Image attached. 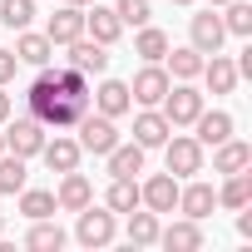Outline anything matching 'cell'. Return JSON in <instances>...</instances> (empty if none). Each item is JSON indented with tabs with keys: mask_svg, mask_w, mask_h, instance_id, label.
Here are the masks:
<instances>
[{
	"mask_svg": "<svg viewBox=\"0 0 252 252\" xmlns=\"http://www.w3.org/2000/svg\"><path fill=\"white\" fill-rule=\"evenodd\" d=\"M74 129H79V149L84 154H109L114 144H119V129H114V119L109 114H94V109H84L79 119H74Z\"/></svg>",
	"mask_w": 252,
	"mask_h": 252,
	"instance_id": "obj_1",
	"label": "cell"
},
{
	"mask_svg": "<svg viewBox=\"0 0 252 252\" xmlns=\"http://www.w3.org/2000/svg\"><path fill=\"white\" fill-rule=\"evenodd\" d=\"M158 104H163V119L173 124V129H183V124H193V119L203 114V94H198L188 79H183V84H168V94H163Z\"/></svg>",
	"mask_w": 252,
	"mask_h": 252,
	"instance_id": "obj_2",
	"label": "cell"
},
{
	"mask_svg": "<svg viewBox=\"0 0 252 252\" xmlns=\"http://www.w3.org/2000/svg\"><path fill=\"white\" fill-rule=\"evenodd\" d=\"M163 154H168V173H173V178H188V173H198V168H203V144H198V139H188V134L163 139Z\"/></svg>",
	"mask_w": 252,
	"mask_h": 252,
	"instance_id": "obj_3",
	"label": "cell"
},
{
	"mask_svg": "<svg viewBox=\"0 0 252 252\" xmlns=\"http://www.w3.org/2000/svg\"><path fill=\"white\" fill-rule=\"evenodd\" d=\"M5 149H10V154H20V158H35V154L45 149V124H40L35 114L15 119L10 129H5Z\"/></svg>",
	"mask_w": 252,
	"mask_h": 252,
	"instance_id": "obj_4",
	"label": "cell"
},
{
	"mask_svg": "<svg viewBox=\"0 0 252 252\" xmlns=\"http://www.w3.org/2000/svg\"><path fill=\"white\" fill-rule=\"evenodd\" d=\"M139 203H144L149 213H158V218L173 213V208H178V178H173V173H154V178L139 188Z\"/></svg>",
	"mask_w": 252,
	"mask_h": 252,
	"instance_id": "obj_5",
	"label": "cell"
},
{
	"mask_svg": "<svg viewBox=\"0 0 252 252\" xmlns=\"http://www.w3.org/2000/svg\"><path fill=\"white\" fill-rule=\"evenodd\" d=\"M74 237L84 242V247H104V242H114V213H104V208H79V227H74Z\"/></svg>",
	"mask_w": 252,
	"mask_h": 252,
	"instance_id": "obj_6",
	"label": "cell"
},
{
	"mask_svg": "<svg viewBox=\"0 0 252 252\" xmlns=\"http://www.w3.org/2000/svg\"><path fill=\"white\" fill-rule=\"evenodd\" d=\"M168 84H173V79H168V69H163V64L154 60V64H144V69L134 74V84H129V94H134L139 104H158V99L168 94Z\"/></svg>",
	"mask_w": 252,
	"mask_h": 252,
	"instance_id": "obj_7",
	"label": "cell"
},
{
	"mask_svg": "<svg viewBox=\"0 0 252 252\" xmlns=\"http://www.w3.org/2000/svg\"><path fill=\"white\" fill-rule=\"evenodd\" d=\"M69 64L79 69V74H104L109 69V45H99V40H69Z\"/></svg>",
	"mask_w": 252,
	"mask_h": 252,
	"instance_id": "obj_8",
	"label": "cell"
},
{
	"mask_svg": "<svg viewBox=\"0 0 252 252\" xmlns=\"http://www.w3.org/2000/svg\"><path fill=\"white\" fill-rule=\"evenodd\" d=\"M89 203H94V183H89L79 168H69V173H64V183H60V193H55V208L79 213V208H89Z\"/></svg>",
	"mask_w": 252,
	"mask_h": 252,
	"instance_id": "obj_9",
	"label": "cell"
},
{
	"mask_svg": "<svg viewBox=\"0 0 252 252\" xmlns=\"http://www.w3.org/2000/svg\"><path fill=\"white\" fill-rule=\"evenodd\" d=\"M213 208H218V188H213V183H188V188H178V213H183V218L203 222Z\"/></svg>",
	"mask_w": 252,
	"mask_h": 252,
	"instance_id": "obj_10",
	"label": "cell"
},
{
	"mask_svg": "<svg viewBox=\"0 0 252 252\" xmlns=\"http://www.w3.org/2000/svg\"><path fill=\"white\" fill-rule=\"evenodd\" d=\"M173 134V124L163 119V109H144L139 119H134V144H144V149H163V139Z\"/></svg>",
	"mask_w": 252,
	"mask_h": 252,
	"instance_id": "obj_11",
	"label": "cell"
},
{
	"mask_svg": "<svg viewBox=\"0 0 252 252\" xmlns=\"http://www.w3.org/2000/svg\"><path fill=\"white\" fill-rule=\"evenodd\" d=\"M222 40H227L222 15H213V10L193 15V50H198V55H218V50H222Z\"/></svg>",
	"mask_w": 252,
	"mask_h": 252,
	"instance_id": "obj_12",
	"label": "cell"
},
{
	"mask_svg": "<svg viewBox=\"0 0 252 252\" xmlns=\"http://www.w3.org/2000/svg\"><path fill=\"white\" fill-rule=\"evenodd\" d=\"M45 35H50V45H69V40H79V35H84V10H79V5L55 10L50 25H45Z\"/></svg>",
	"mask_w": 252,
	"mask_h": 252,
	"instance_id": "obj_13",
	"label": "cell"
},
{
	"mask_svg": "<svg viewBox=\"0 0 252 252\" xmlns=\"http://www.w3.org/2000/svg\"><path fill=\"white\" fill-rule=\"evenodd\" d=\"M193 129H198V144H203V149H218L222 139H232V114H222V109L208 114V109H203V114L193 119Z\"/></svg>",
	"mask_w": 252,
	"mask_h": 252,
	"instance_id": "obj_14",
	"label": "cell"
},
{
	"mask_svg": "<svg viewBox=\"0 0 252 252\" xmlns=\"http://www.w3.org/2000/svg\"><path fill=\"white\" fill-rule=\"evenodd\" d=\"M213 168H218V173H247V168H252V144H242V139H222L218 154H213Z\"/></svg>",
	"mask_w": 252,
	"mask_h": 252,
	"instance_id": "obj_15",
	"label": "cell"
},
{
	"mask_svg": "<svg viewBox=\"0 0 252 252\" xmlns=\"http://www.w3.org/2000/svg\"><path fill=\"white\" fill-rule=\"evenodd\" d=\"M158 242H163L168 252H193V247H203V227H198L193 218H183V222L158 227Z\"/></svg>",
	"mask_w": 252,
	"mask_h": 252,
	"instance_id": "obj_16",
	"label": "cell"
},
{
	"mask_svg": "<svg viewBox=\"0 0 252 252\" xmlns=\"http://www.w3.org/2000/svg\"><path fill=\"white\" fill-rule=\"evenodd\" d=\"M144 144H114L104 158H109V173L114 178H134V173H144Z\"/></svg>",
	"mask_w": 252,
	"mask_h": 252,
	"instance_id": "obj_17",
	"label": "cell"
},
{
	"mask_svg": "<svg viewBox=\"0 0 252 252\" xmlns=\"http://www.w3.org/2000/svg\"><path fill=\"white\" fill-rule=\"evenodd\" d=\"M129 104H134V94H129V84H124V79H104V84H99V94H94V109H99V114H109V119L129 114Z\"/></svg>",
	"mask_w": 252,
	"mask_h": 252,
	"instance_id": "obj_18",
	"label": "cell"
},
{
	"mask_svg": "<svg viewBox=\"0 0 252 252\" xmlns=\"http://www.w3.org/2000/svg\"><path fill=\"white\" fill-rule=\"evenodd\" d=\"M119 30H124V25H119V15H114L109 5H94V10H84V35H89V40H99V45H114V40H119Z\"/></svg>",
	"mask_w": 252,
	"mask_h": 252,
	"instance_id": "obj_19",
	"label": "cell"
},
{
	"mask_svg": "<svg viewBox=\"0 0 252 252\" xmlns=\"http://www.w3.org/2000/svg\"><path fill=\"white\" fill-rule=\"evenodd\" d=\"M203 79H208V89H213V94H232L242 74H237V64H232V60L213 55V60H203Z\"/></svg>",
	"mask_w": 252,
	"mask_h": 252,
	"instance_id": "obj_20",
	"label": "cell"
},
{
	"mask_svg": "<svg viewBox=\"0 0 252 252\" xmlns=\"http://www.w3.org/2000/svg\"><path fill=\"white\" fill-rule=\"evenodd\" d=\"M50 55H55V45H50V35H30V30H20V40H15V60L20 64H50Z\"/></svg>",
	"mask_w": 252,
	"mask_h": 252,
	"instance_id": "obj_21",
	"label": "cell"
},
{
	"mask_svg": "<svg viewBox=\"0 0 252 252\" xmlns=\"http://www.w3.org/2000/svg\"><path fill=\"white\" fill-rule=\"evenodd\" d=\"M40 154H45V163H50L55 173H69V168H79V154H84V149H79L74 139H45Z\"/></svg>",
	"mask_w": 252,
	"mask_h": 252,
	"instance_id": "obj_22",
	"label": "cell"
},
{
	"mask_svg": "<svg viewBox=\"0 0 252 252\" xmlns=\"http://www.w3.org/2000/svg\"><path fill=\"white\" fill-rule=\"evenodd\" d=\"M218 208H252V178L247 173H227V183L218 188Z\"/></svg>",
	"mask_w": 252,
	"mask_h": 252,
	"instance_id": "obj_23",
	"label": "cell"
},
{
	"mask_svg": "<svg viewBox=\"0 0 252 252\" xmlns=\"http://www.w3.org/2000/svg\"><path fill=\"white\" fill-rule=\"evenodd\" d=\"M25 247H35V252H60V247H64V227H60V222H50V218H35V227H30Z\"/></svg>",
	"mask_w": 252,
	"mask_h": 252,
	"instance_id": "obj_24",
	"label": "cell"
},
{
	"mask_svg": "<svg viewBox=\"0 0 252 252\" xmlns=\"http://www.w3.org/2000/svg\"><path fill=\"white\" fill-rule=\"evenodd\" d=\"M168 60V79H198L203 74V55L188 45V50H173V55H163Z\"/></svg>",
	"mask_w": 252,
	"mask_h": 252,
	"instance_id": "obj_25",
	"label": "cell"
},
{
	"mask_svg": "<svg viewBox=\"0 0 252 252\" xmlns=\"http://www.w3.org/2000/svg\"><path fill=\"white\" fill-rule=\"evenodd\" d=\"M129 242L134 247H154L158 242V213H129Z\"/></svg>",
	"mask_w": 252,
	"mask_h": 252,
	"instance_id": "obj_26",
	"label": "cell"
},
{
	"mask_svg": "<svg viewBox=\"0 0 252 252\" xmlns=\"http://www.w3.org/2000/svg\"><path fill=\"white\" fill-rule=\"evenodd\" d=\"M134 55H144L149 64H154V60H163V55H168V35H163V30H154V25H139Z\"/></svg>",
	"mask_w": 252,
	"mask_h": 252,
	"instance_id": "obj_27",
	"label": "cell"
},
{
	"mask_svg": "<svg viewBox=\"0 0 252 252\" xmlns=\"http://www.w3.org/2000/svg\"><path fill=\"white\" fill-rule=\"evenodd\" d=\"M20 213L35 222V218H55V193L45 188H20Z\"/></svg>",
	"mask_w": 252,
	"mask_h": 252,
	"instance_id": "obj_28",
	"label": "cell"
},
{
	"mask_svg": "<svg viewBox=\"0 0 252 252\" xmlns=\"http://www.w3.org/2000/svg\"><path fill=\"white\" fill-rule=\"evenodd\" d=\"M139 208V183L134 178H114L109 183V213H134Z\"/></svg>",
	"mask_w": 252,
	"mask_h": 252,
	"instance_id": "obj_29",
	"label": "cell"
},
{
	"mask_svg": "<svg viewBox=\"0 0 252 252\" xmlns=\"http://www.w3.org/2000/svg\"><path fill=\"white\" fill-rule=\"evenodd\" d=\"M25 178H30V173H25V158H20V154H10V158L0 154V193H20Z\"/></svg>",
	"mask_w": 252,
	"mask_h": 252,
	"instance_id": "obj_30",
	"label": "cell"
},
{
	"mask_svg": "<svg viewBox=\"0 0 252 252\" xmlns=\"http://www.w3.org/2000/svg\"><path fill=\"white\" fill-rule=\"evenodd\" d=\"M30 20H35V0H0V25L25 30Z\"/></svg>",
	"mask_w": 252,
	"mask_h": 252,
	"instance_id": "obj_31",
	"label": "cell"
},
{
	"mask_svg": "<svg viewBox=\"0 0 252 252\" xmlns=\"http://www.w3.org/2000/svg\"><path fill=\"white\" fill-rule=\"evenodd\" d=\"M222 30H227V35H252V5H247V0H227Z\"/></svg>",
	"mask_w": 252,
	"mask_h": 252,
	"instance_id": "obj_32",
	"label": "cell"
},
{
	"mask_svg": "<svg viewBox=\"0 0 252 252\" xmlns=\"http://www.w3.org/2000/svg\"><path fill=\"white\" fill-rule=\"evenodd\" d=\"M114 15H119V25H149V0H119Z\"/></svg>",
	"mask_w": 252,
	"mask_h": 252,
	"instance_id": "obj_33",
	"label": "cell"
},
{
	"mask_svg": "<svg viewBox=\"0 0 252 252\" xmlns=\"http://www.w3.org/2000/svg\"><path fill=\"white\" fill-rule=\"evenodd\" d=\"M55 84H60V94H89V84H84V74L69 64V69H55Z\"/></svg>",
	"mask_w": 252,
	"mask_h": 252,
	"instance_id": "obj_34",
	"label": "cell"
},
{
	"mask_svg": "<svg viewBox=\"0 0 252 252\" xmlns=\"http://www.w3.org/2000/svg\"><path fill=\"white\" fill-rule=\"evenodd\" d=\"M15 69H20L15 50H0V84H10V79H15Z\"/></svg>",
	"mask_w": 252,
	"mask_h": 252,
	"instance_id": "obj_35",
	"label": "cell"
},
{
	"mask_svg": "<svg viewBox=\"0 0 252 252\" xmlns=\"http://www.w3.org/2000/svg\"><path fill=\"white\" fill-rule=\"evenodd\" d=\"M10 119V94H5V84H0V124Z\"/></svg>",
	"mask_w": 252,
	"mask_h": 252,
	"instance_id": "obj_36",
	"label": "cell"
},
{
	"mask_svg": "<svg viewBox=\"0 0 252 252\" xmlns=\"http://www.w3.org/2000/svg\"><path fill=\"white\" fill-rule=\"evenodd\" d=\"M64 5H89V0H64Z\"/></svg>",
	"mask_w": 252,
	"mask_h": 252,
	"instance_id": "obj_37",
	"label": "cell"
},
{
	"mask_svg": "<svg viewBox=\"0 0 252 252\" xmlns=\"http://www.w3.org/2000/svg\"><path fill=\"white\" fill-rule=\"evenodd\" d=\"M208 5H227V0H208Z\"/></svg>",
	"mask_w": 252,
	"mask_h": 252,
	"instance_id": "obj_38",
	"label": "cell"
},
{
	"mask_svg": "<svg viewBox=\"0 0 252 252\" xmlns=\"http://www.w3.org/2000/svg\"><path fill=\"white\" fill-rule=\"evenodd\" d=\"M0 154H5V134H0Z\"/></svg>",
	"mask_w": 252,
	"mask_h": 252,
	"instance_id": "obj_39",
	"label": "cell"
},
{
	"mask_svg": "<svg viewBox=\"0 0 252 252\" xmlns=\"http://www.w3.org/2000/svg\"><path fill=\"white\" fill-rule=\"evenodd\" d=\"M173 5H193V0H173Z\"/></svg>",
	"mask_w": 252,
	"mask_h": 252,
	"instance_id": "obj_40",
	"label": "cell"
},
{
	"mask_svg": "<svg viewBox=\"0 0 252 252\" xmlns=\"http://www.w3.org/2000/svg\"><path fill=\"white\" fill-rule=\"evenodd\" d=\"M0 232H5V218H0Z\"/></svg>",
	"mask_w": 252,
	"mask_h": 252,
	"instance_id": "obj_41",
	"label": "cell"
}]
</instances>
